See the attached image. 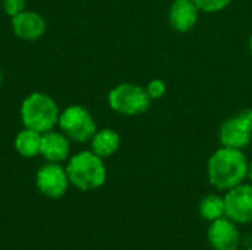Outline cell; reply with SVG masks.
<instances>
[{"mask_svg":"<svg viewBox=\"0 0 252 250\" xmlns=\"http://www.w3.org/2000/svg\"><path fill=\"white\" fill-rule=\"evenodd\" d=\"M226 217L238 225L252 222V183L239 184L224 194Z\"/></svg>","mask_w":252,"mask_h":250,"instance_id":"7","label":"cell"},{"mask_svg":"<svg viewBox=\"0 0 252 250\" xmlns=\"http://www.w3.org/2000/svg\"><path fill=\"white\" fill-rule=\"evenodd\" d=\"M146 93L148 96L151 97V100H157V99H161L165 91H167V84L165 81H162L161 78H154L151 80L148 84H146Z\"/></svg>","mask_w":252,"mask_h":250,"instance_id":"17","label":"cell"},{"mask_svg":"<svg viewBox=\"0 0 252 250\" xmlns=\"http://www.w3.org/2000/svg\"><path fill=\"white\" fill-rule=\"evenodd\" d=\"M193 1L199 7L201 12L216 13V12H220L224 7H227L232 0H193Z\"/></svg>","mask_w":252,"mask_h":250,"instance_id":"16","label":"cell"},{"mask_svg":"<svg viewBox=\"0 0 252 250\" xmlns=\"http://www.w3.org/2000/svg\"><path fill=\"white\" fill-rule=\"evenodd\" d=\"M0 84H1V72H0Z\"/></svg>","mask_w":252,"mask_h":250,"instance_id":"21","label":"cell"},{"mask_svg":"<svg viewBox=\"0 0 252 250\" xmlns=\"http://www.w3.org/2000/svg\"><path fill=\"white\" fill-rule=\"evenodd\" d=\"M207 239L213 250H239L241 234L238 224L227 217L219 218L210 222L207 230Z\"/></svg>","mask_w":252,"mask_h":250,"instance_id":"9","label":"cell"},{"mask_svg":"<svg viewBox=\"0 0 252 250\" xmlns=\"http://www.w3.org/2000/svg\"><path fill=\"white\" fill-rule=\"evenodd\" d=\"M58 124L69 140L78 143L92 140V137L97 131L92 113L80 105H72L63 109L59 115Z\"/></svg>","mask_w":252,"mask_h":250,"instance_id":"5","label":"cell"},{"mask_svg":"<svg viewBox=\"0 0 252 250\" xmlns=\"http://www.w3.org/2000/svg\"><path fill=\"white\" fill-rule=\"evenodd\" d=\"M199 7L193 0H174L168 10L170 25L179 32H189L199 19Z\"/></svg>","mask_w":252,"mask_h":250,"instance_id":"10","label":"cell"},{"mask_svg":"<svg viewBox=\"0 0 252 250\" xmlns=\"http://www.w3.org/2000/svg\"><path fill=\"white\" fill-rule=\"evenodd\" d=\"M151 97L146 88L133 83H121L108 94V103L112 111L121 115L133 116L146 112L151 106Z\"/></svg>","mask_w":252,"mask_h":250,"instance_id":"4","label":"cell"},{"mask_svg":"<svg viewBox=\"0 0 252 250\" xmlns=\"http://www.w3.org/2000/svg\"><path fill=\"white\" fill-rule=\"evenodd\" d=\"M59 108L56 102L44 93H32L22 102L21 118L25 128L47 133L59 121Z\"/></svg>","mask_w":252,"mask_h":250,"instance_id":"3","label":"cell"},{"mask_svg":"<svg viewBox=\"0 0 252 250\" xmlns=\"http://www.w3.org/2000/svg\"><path fill=\"white\" fill-rule=\"evenodd\" d=\"M248 250H252V248H250V249H248Z\"/></svg>","mask_w":252,"mask_h":250,"instance_id":"22","label":"cell"},{"mask_svg":"<svg viewBox=\"0 0 252 250\" xmlns=\"http://www.w3.org/2000/svg\"><path fill=\"white\" fill-rule=\"evenodd\" d=\"M12 28L16 37L27 41H34L46 32V21L35 12L22 10L21 13L12 16Z\"/></svg>","mask_w":252,"mask_h":250,"instance_id":"11","label":"cell"},{"mask_svg":"<svg viewBox=\"0 0 252 250\" xmlns=\"http://www.w3.org/2000/svg\"><path fill=\"white\" fill-rule=\"evenodd\" d=\"M40 155L49 162L65 161L69 155V139L65 134L56 131H47L41 134Z\"/></svg>","mask_w":252,"mask_h":250,"instance_id":"12","label":"cell"},{"mask_svg":"<svg viewBox=\"0 0 252 250\" xmlns=\"http://www.w3.org/2000/svg\"><path fill=\"white\" fill-rule=\"evenodd\" d=\"M248 165L244 150L221 146L210 156L207 175L216 189L227 192L248 178Z\"/></svg>","mask_w":252,"mask_h":250,"instance_id":"1","label":"cell"},{"mask_svg":"<svg viewBox=\"0 0 252 250\" xmlns=\"http://www.w3.org/2000/svg\"><path fill=\"white\" fill-rule=\"evenodd\" d=\"M66 174L69 183L83 192L96 190L106 181V167L103 159L92 150L74 155L66 165Z\"/></svg>","mask_w":252,"mask_h":250,"instance_id":"2","label":"cell"},{"mask_svg":"<svg viewBox=\"0 0 252 250\" xmlns=\"http://www.w3.org/2000/svg\"><path fill=\"white\" fill-rule=\"evenodd\" d=\"M35 186L38 192L49 199L62 197L69 186L66 169H63L55 162L41 167L35 175Z\"/></svg>","mask_w":252,"mask_h":250,"instance_id":"8","label":"cell"},{"mask_svg":"<svg viewBox=\"0 0 252 250\" xmlns=\"http://www.w3.org/2000/svg\"><path fill=\"white\" fill-rule=\"evenodd\" d=\"M41 133L24 128L15 137V149L22 158H34L40 153Z\"/></svg>","mask_w":252,"mask_h":250,"instance_id":"14","label":"cell"},{"mask_svg":"<svg viewBox=\"0 0 252 250\" xmlns=\"http://www.w3.org/2000/svg\"><path fill=\"white\" fill-rule=\"evenodd\" d=\"M92 152L100 156L102 159L111 158L120 149V134L112 128H103L94 133L92 137Z\"/></svg>","mask_w":252,"mask_h":250,"instance_id":"13","label":"cell"},{"mask_svg":"<svg viewBox=\"0 0 252 250\" xmlns=\"http://www.w3.org/2000/svg\"><path fill=\"white\" fill-rule=\"evenodd\" d=\"M4 12L12 18L25 10V0H3Z\"/></svg>","mask_w":252,"mask_h":250,"instance_id":"18","label":"cell"},{"mask_svg":"<svg viewBox=\"0 0 252 250\" xmlns=\"http://www.w3.org/2000/svg\"><path fill=\"white\" fill-rule=\"evenodd\" d=\"M250 52H251V55H252V34H251V37H250Z\"/></svg>","mask_w":252,"mask_h":250,"instance_id":"20","label":"cell"},{"mask_svg":"<svg viewBox=\"0 0 252 250\" xmlns=\"http://www.w3.org/2000/svg\"><path fill=\"white\" fill-rule=\"evenodd\" d=\"M199 215L202 220H205L208 222H213L219 218L226 217L224 196H219L214 193L205 196L199 203Z\"/></svg>","mask_w":252,"mask_h":250,"instance_id":"15","label":"cell"},{"mask_svg":"<svg viewBox=\"0 0 252 250\" xmlns=\"http://www.w3.org/2000/svg\"><path fill=\"white\" fill-rule=\"evenodd\" d=\"M248 180L252 183V162H250L248 165Z\"/></svg>","mask_w":252,"mask_h":250,"instance_id":"19","label":"cell"},{"mask_svg":"<svg viewBox=\"0 0 252 250\" xmlns=\"http://www.w3.org/2000/svg\"><path fill=\"white\" fill-rule=\"evenodd\" d=\"M221 146L244 150L252 140V109L247 108L239 113L227 118L219 131Z\"/></svg>","mask_w":252,"mask_h":250,"instance_id":"6","label":"cell"}]
</instances>
